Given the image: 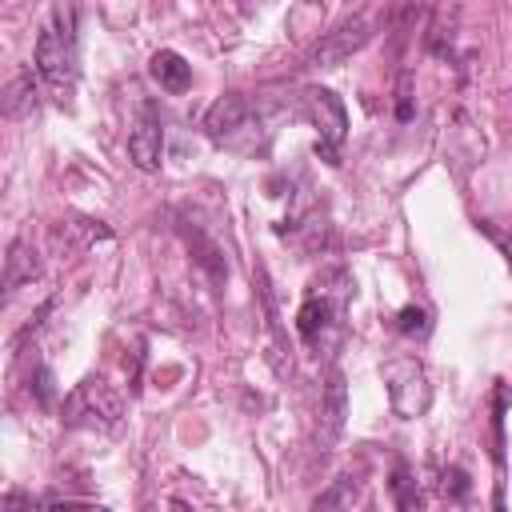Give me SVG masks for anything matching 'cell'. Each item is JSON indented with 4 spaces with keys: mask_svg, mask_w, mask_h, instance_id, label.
<instances>
[{
    "mask_svg": "<svg viewBox=\"0 0 512 512\" xmlns=\"http://www.w3.org/2000/svg\"><path fill=\"white\" fill-rule=\"evenodd\" d=\"M36 76L48 84V92L68 104L76 76H80V48H76V8L56 4L52 20L40 28L36 36Z\"/></svg>",
    "mask_w": 512,
    "mask_h": 512,
    "instance_id": "cell-1",
    "label": "cell"
},
{
    "mask_svg": "<svg viewBox=\"0 0 512 512\" xmlns=\"http://www.w3.org/2000/svg\"><path fill=\"white\" fill-rule=\"evenodd\" d=\"M120 416H124V396L108 380H100V376L80 380L64 396V408H60V420L68 428H100V432H112V428H120Z\"/></svg>",
    "mask_w": 512,
    "mask_h": 512,
    "instance_id": "cell-2",
    "label": "cell"
},
{
    "mask_svg": "<svg viewBox=\"0 0 512 512\" xmlns=\"http://www.w3.org/2000/svg\"><path fill=\"white\" fill-rule=\"evenodd\" d=\"M384 384H388V404L396 416L404 420H416L428 412L432 404V384H428V372L416 356H396L384 364Z\"/></svg>",
    "mask_w": 512,
    "mask_h": 512,
    "instance_id": "cell-3",
    "label": "cell"
},
{
    "mask_svg": "<svg viewBox=\"0 0 512 512\" xmlns=\"http://www.w3.org/2000/svg\"><path fill=\"white\" fill-rule=\"evenodd\" d=\"M304 112L316 124V156L328 164H340V144L348 136V108L332 88H308Z\"/></svg>",
    "mask_w": 512,
    "mask_h": 512,
    "instance_id": "cell-4",
    "label": "cell"
},
{
    "mask_svg": "<svg viewBox=\"0 0 512 512\" xmlns=\"http://www.w3.org/2000/svg\"><path fill=\"white\" fill-rule=\"evenodd\" d=\"M244 132H252V104H248L240 92L220 96V100L204 112V136H208L212 144L236 148Z\"/></svg>",
    "mask_w": 512,
    "mask_h": 512,
    "instance_id": "cell-5",
    "label": "cell"
},
{
    "mask_svg": "<svg viewBox=\"0 0 512 512\" xmlns=\"http://www.w3.org/2000/svg\"><path fill=\"white\" fill-rule=\"evenodd\" d=\"M368 20L364 16H352L348 24H340L336 32H328L316 48H312V56H308V64L312 68H336V64H344L356 48H364L368 44Z\"/></svg>",
    "mask_w": 512,
    "mask_h": 512,
    "instance_id": "cell-6",
    "label": "cell"
},
{
    "mask_svg": "<svg viewBox=\"0 0 512 512\" xmlns=\"http://www.w3.org/2000/svg\"><path fill=\"white\" fill-rule=\"evenodd\" d=\"M160 152H164V128H160V116L156 108L148 104L136 120V128L128 132V156L140 172H156L160 168Z\"/></svg>",
    "mask_w": 512,
    "mask_h": 512,
    "instance_id": "cell-7",
    "label": "cell"
},
{
    "mask_svg": "<svg viewBox=\"0 0 512 512\" xmlns=\"http://www.w3.org/2000/svg\"><path fill=\"white\" fill-rule=\"evenodd\" d=\"M328 328H340V304H336L328 292L308 296V300L300 304V312H296V332H300V340H308L312 348H320L324 336H328Z\"/></svg>",
    "mask_w": 512,
    "mask_h": 512,
    "instance_id": "cell-8",
    "label": "cell"
},
{
    "mask_svg": "<svg viewBox=\"0 0 512 512\" xmlns=\"http://www.w3.org/2000/svg\"><path fill=\"white\" fill-rule=\"evenodd\" d=\"M344 412H348V392H344V376L332 372L328 380V392H324V404H320V428H316V448L328 452L332 440L340 436L344 428Z\"/></svg>",
    "mask_w": 512,
    "mask_h": 512,
    "instance_id": "cell-9",
    "label": "cell"
},
{
    "mask_svg": "<svg viewBox=\"0 0 512 512\" xmlns=\"http://www.w3.org/2000/svg\"><path fill=\"white\" fill-rule=\"evenodd\" d=\"M148 72H152V80L164 88V92H188V84H192V64L180 56V52H172V48H160V52H152V60H148Z\"/></svg>",
    "mask_w": 512,
    "mask_h": 512,
    "instance_id": "cell-10",
    "label": "cell"
},
{
    "mask_svg": "<svg viewBox=\"0 0 512 512\" xmlns=\"http://www.w3.org/2000/svg\"><path fill=\"white\" fill-rule=\"evenodd\" d=\"M36 276H40V260H36V252L28 248V240H12L8 256H4V288L16 292L20 284H28V280H36Z\"/></svg>",
    "mask_w": 512,
    "mask_h": 512,
    "instance_id": "cell-11",
    "label": "cell"
},
{
    "mask_svg": "<svg viewBox=\"0 0 512 512\" xmlns=\"http://www.w3.org/2000/svg\"><path fill=\"white\" fill-rule=\"evenodd\" d=\"M388 492H392V500H396L400 512H424V492H420L416 476L408 472V464H396V468H392Z\"/></svg>",
    "mask_w": 512,
    "mask_h": 512,
    "instance_id": "cell-12",
    "label": "cell"
},
{
    "mask_svg": "<svg viewBox=\"0 0 512 512\" xmlns=\"http://www.w3.org/2000/svg\"><path fill=\"white\" fill-rule=\"evenodd\" d=\"M356 492H360V484H356V476H336L316 500H312V508L308 512H348L352 508V500H356Z\"/></svg>",
    "mask_w": 512,
    "mask_h": 512,
    "instance_id": "cell-13",
    "label": "cell"
},
{
    "mask_svg": "<svg viewBox=\"0 0 512 512\" xmlns=\"http://www.w3.org/2000/svg\"><path fill=\"white\" fill-rule=\"evenodd\" d=\"M4 112H8V116H28V112H36V80H32V72H20V76L8 84V92H4Z\"/></svg>",
    "mask_w": 512,
    "mask_h": 512,
    "instance_id": "cell-14",
    "label": "cell"
},
{
    "mask_svg": "<svg viewBox=\"0 0 512 512\" xmlns=\"http://www.w3.org/2000/svg\"><path fill=\"white\" fill-rule=\"evenodd\" d=\"M396 328H400L404 336H416V340H424V336L432 332V320H428V312H424L420 304H404V308L396 312Z\"/></svg>",
    "mask_w": 512,
    "mask_h": 512,
    "instance_id": "cell-15",
    "label": "cell"
},
{
    "mask_svg": "<svg viewBox=\"0 0 512 512\" xmlns=\"http://www.w3.org/2000/svg\"><path fill=\"white\" fill-rule=\"evenodd\" d=\"M440 492L448 496V500H468V492H472V480H468V472L460 468V464H448L444 472H440Z\"/></svg>",
    "mask_w": 512,
    "mask_h": 512,
    "instance_id": "cell-16",
    "label": "cell"
},
{
    "mask_svg": "<svg viewBox=\"0 0 512 512\" xmlns=\"http://www.w3.org/2000/svg\"><path fill=\"white\" fill-rule=\"evenodd\" d=\"M32 388H36V400L48 408V404L56 400V388H52V368H44V364H40V368H36V384H32Z\"/></svg>",
    "mask_w": 512,
    "mask_h": 512,
    "instance_id": "cell-17",
    "label": "cell"
},
{
    "mask_svg": "<svg viewBox=\"0 0 512 512\" xmlns=\"http://www.w3.org/2000/svg\"><path fill=\"white\" fill-rule=\"evenodd\" d=\"M476 228H480V232H484L488 240H496V244H500V252H504V260H508V268H512V236H508V232H500V228H496L492 220H480Z\"/></svg>",
    "mask_w": 512,
    "mask_h": 512,
    "instance_id": "cell-18",
    "label": "cell"
},
{
    "mask_svg": "<svg viewBox=\"0 0 512 512\" xmlns=\"http://www.w3.org/2000/svg\"><path fill=\"white\" fill-rule=\"evenodd\" d=\"M44 512H108L104 504H84V500H52Z\"/></svg>",
    "mask_w": 512,
    "mask_h": 512,
    "instance_id": "cell-19",
    "label": "cell"
},
{
    "mask_svg": "<svg viewBox=\"0 0 512 512\" xmlns=\"http://www.w3.org/2000/svg\"><path fill=\"white\" fill-rule=\"evenodd\" d=\"M408 84H412V76L404 72V76H400V92H396V96H400V100H396V116H400V120H412V92H408Z\"/></svg>",
    "mask_w": 512,
    "mask_h": 512,
    "instance_id": "cell-20",
    "label": "cell"
},
{
    "mask_svg": "<svg viewBox=\"0 0 512 512\" xmlns=\"http://www.w3.org/2000/svg\"><path fill=\"white\" fill-rule=\"evenodd\" d=\"M4 512H32V496H24L20 488L4 492Z\"/></svg>",
    "mask_w": 512,
    "mask_h": 512,
    "instance_id": "cell-21",
    "label": "cell"
},
{
    "mask_svg": "<svg viewBox=\"0 0 512 512\" xmlns=\"http://www.w3.org/2000/svg\"><path fill=\"white\" fill-rule=\"evenodd\" d=\"M492 512H508V504H504V468H496V484H492Z\"/></svg>",
    "mask_w": 512,
    "mask_h": 512,
    "instance_id": "cell-22",
    "label": "cell"
},
{
    "mask_svg": "<svg viewBox=\"0 0 512 512\" xmlns=\"http://www.w3.org/2000/svg\"><path fill=\"white\" fill-rule=\"evenodd\" d=\"M168 512H192V504L188 500H168Z\"/></svg>",
    "mask_w": 512,
    "mask_h": 512,
    "instance_id": "cell-23",
    "label": "cell"
}]
</instances>
